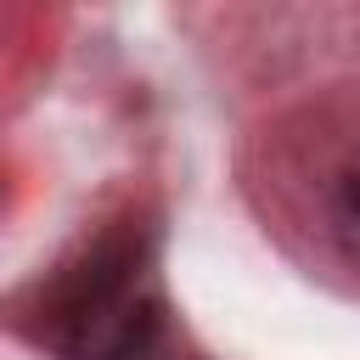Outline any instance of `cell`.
Listing matches in <instances>:
<instances>
[{"mask_svg": "<svg viewBox=\"0 0 360 360\" xmlns=\"http://www.w3.org/2000/svg\"><path fill=\"white\" fill-rule=\"evenodd\" d=\"M326 231L338 242L343 259L360 264V152H349L332 174V191H326Z\"/></svg>", "mask_w": 360, "mask_h": 360, "instance_id": "cell-1", "label": "cell"}]
</instances>
